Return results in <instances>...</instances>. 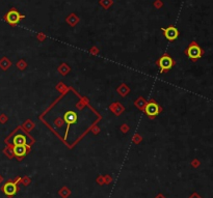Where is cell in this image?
<instances>
[{
	"instance_id": "obj_1",
	"label": "cell",
	"mask_w": 213,
	"mask_h": 198,
	"mask_svg": "<svg viewBox=\"0 0 213 198\" xmlns=\"http://www.w3.org/2000/svg\"><path fill=\"white\" fill-rule=\"evenodd\" d=\"M203 50L201 49V47L198 46L195 42H192L189 45V47L186 50V55L191 59V60H198L202 57L203 55Z\"/></svg>"
},
{
	"instance_id": "obj_2",
	"label": "cell",
	"mask_w": 213,
	"mask_h": 198,
	"mask_svg": "<svg viewBox=\"0 0 213 198\" xmlns=\"http://www.w3.org/2000/svg\"><path fill=\"white\" fill-rule=\"evenodd\" d=\"M24 18H25V16L21 15V14L19 13L18 11H16L15 8L11 9V11L4 16V20L12 26L17 25V24L20 22V20H22V19H24Z\"/></svg>"
},
{
	"instance_id": "obj_3",
	"label": "cell",
	"mask_w": 213,
	"mask_h": 198,
	"mask_svg": "<svg viewBox=\"0 0 213 198\" xmlns=\"http://www.w3.org/2000/svg\"><path fill=\"white\" fill-rule=\"evenodd\" d=\"M158 66L160 67L161 73H163V72L168 71V70H171V67H173L174 61L171 56H168V55H163V56L158 60Z\"/></svg>"
},
{
	"instance_id": "obj_4",
	"label": "cell",
	"mask_w": 213,
	"mask_h": 198,
	"mask_svg": "<svg viewBox=\"0 0 213 198\" xmlns=\"http://www.w3.org/2000/svg\"><path fill=\"white\" fill-rule=\"evenodd\" d=\"M162 31H163L164 37L168 38V41H171V42L175 41L179 37V31L174 26H168V28H162Z\"/></svg>"
},
{
	"instance_id": "obj_5",
	"label": "cell",
	"mask_w": 213,
	"mask_h": 198,
	"mask_svg": "<svg viewBox=\"0 0 213 198\" xmlns=\"http://www.w3.org/2000/svg\"><path fill=\"white\" fill-rule=\"evenodd\" d=\"M145 111L149 116H156L159 112H160V107L157 105L155 102H150L147 104V106L145 107Z\"/></svg>"
},
{
	"instance_id": "obj_6",
	"label": "cell",
	"mask_w": 213,
	"mask_h": 198,
	"mask_svg": "<svg viewBox=\"0 0 213 198\" xmlns=\"http://www.w3.org/2000/svg\"><path fill=\"white\" fill-rule=\"evenodd\" d=\"M2 191H3V193L6 196H14V195H16L17 191H18V188H17V185L15 183L8 182L3 186Z\"/></svg>"
},
{
	"instance_id": "obj_7",
	"label": "cell",
	"mask_w": 213,
	"mask_h": 198,
	"mask_svg": "<svg viewBox=\"0 0 213 198\" xmlns=\"http://www.w3.org/2000/svg\"><path fill=\"white\" fill-rule=\"evenodd\" d=\"M27 151L28 149L26 145H15V147H14V154H15L17 157H19V158L25 156Z\"/></svg>"
},
{
	"instance_id": "obj_8",
	"label": "cell",
	"mask_w": 213,
	"mask_h": 198,
	"mask_svg": "<svg viewBox=\"0 0 213 198\" xmlns=\"http://www.w3.org/2000/svg\"><path fill=\"white\" fill-rule=\"evenodd\" d=\"M14 144L15 145H26V142H27V139L26 137L22 134H18L14 137Z\"/></svg>"
},
{
	"instance_id": "obj_9",
	"label": "cell",
	"mask_w": 213,
	"mask_h": 198,
	"mask_svg": "<svg viewBox=\"0 0 213 198\" xmlns=\"http://www.w3.org/2000/svg\"><path fill=\"white\" fill-rule=\"evenodd\" d=\"M8 67H9V62H8V60L4 57L2 60H0V67H1L2 70H6V69H8Z\"/></svg>"
},
{
	"instance_id": "obj_10",
	"label": "cell",
	"mask_w": 213,
	"mask_h": 198,
	"mask_svg": "<svg viewBox=\"0 0 213 198\" xmlns=\"http://www.w3.org/2000/svg\"><path fill=\"white\" fill-rule=\"evenodd\" d=\"M68 22H69L70 24H71L72 26H74L75 24H76L77 22H78V18H77L75 15H71L68 18Z\"/></svg>"
},
{
	"instance_id": "obj_11",
	"label": "cell",
	"mask_w": 213,
	"mask_h": 198,
	"mask_svg": "<svg viewBox=\"0 0 213 198\" xmlns=\"http://www.w3.org/2000/svg\"><path fill=\"white\" fill-rule=\"evenodd\" d=\"M100 3L103 5V8H108L111 5V3H112V0H101Z\"/></svg>"
},
{
	"instance_id": "obj_12",
	"label": "cell",
	"mask_w": 213,
	"mask_h": 198,
	"mask_svg": "<svg viewBox=\"0 0 213 198\" xmlns=\"http://www.w3.org/2000/svg\"><path fill=\"white\" fill-rule=\"evenodd\" d=\"M4 120H5V117H4V115H1V116H0V122H3Z\"/></svg>"
},
{
	"instance_id": "obj_13",
	"label": "cell",
	"mask_w": 213,
	"mask_h": 198,
	"mask_svg": "<svg viewBox=\"0 0 213 198\" xmlns=\"http://www.w3.org/2000/svg\"><path fill=\"white\" fill-rule=\"evenodd\" d=\"M160 5H161V3H159V2L156 3V2H155V6H160Z\"/></svg>"
},
{
	"instance_id": "obj_14",
	"label": "cell",
	"mask_w": 213,
	"mask_h": 198,
	"mask_svg": "<svg viewBox=\"0 0 213 198\" xmlns=\"http://www.w3.org/2000/svg\"><path fill=\"white\" fill-rule=\"evenodd\" d=\"M157 198H164L163 196H162V195H159V196L158 197H157Z\"/></svg>"
},
{
	"instance_id": "obj_15",
	"label": "cell",
	"mask_w": 213,
	"mask_h": 198,
	"mask_svg": "<svg viewBox=\"0 0 213 198\" xmlns=\"http://www.w3.org/2000/svg\"><path fill=\"white\" fill-rule=\"evenodd\" d=\"M1 180H2V177H1V176H0V183H1Z\"/></svg>"
}]
</instances>
